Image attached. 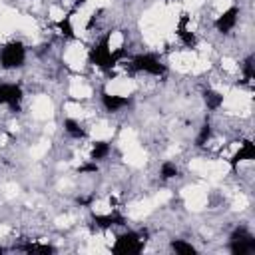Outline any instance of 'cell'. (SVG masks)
Segmentation results:
<instances>
[{
	"label": "cell",
	"instance_id": "1",
	"mask_svg": "<svg viewBox=\"0 0 255 255\" xmlns=\"http://www.w3.org/2000/svg\"><path fill=\"white\" fill-rule=\"evenodd\" d=\"M122 56H124V50L112 52V48H110V36H104L100 42H96L90 48V62L94 66H98V68H104V70L114 68Z\"/></svg>",
	"mask_w": 255,
	"mask_h": 255
},
{
	"label": "cell",
	"instance_id": "2",
	"mask_svg": "<svg viewBox=\"0 0 255 255\" xmlns=\"http://www.w3.org/2000/svg\"><path fill=\"white\" fill-rule=\"evenodd\" d=\"M26 60V48L20 44V42H10L2 48L0 52V64L2 68L6 70H14V68H20Z\"/></svg>",
	"mask_w": 255,
	"mask_h": 255
},
{
	"label": "cell",
	"instance_id": "3",
	"mask_svg": "<svg viewBox=\"0 0 255 255\" xmlns=\"http://www.w3.org/2000/svg\"><path fill=\"white\" fill-rule=\"evenodd\" d=\"M141 249H143V239L135 231H128V233L120 235L112 247V251L116 255H131V253H139Z\"/></svg>",
	"mask_w": 255,
	"mask_h": 255
},
{
	"label": "cell",
	"instance_id": "4",
	"mask_svg": "<svg viewBox=\"0 0 255 255\" xmlns=\"http://www.w3.org/2000/svg\"><path fill=\"white\" fill-rule=\"evenodd\" d=\"M131 70L133 72H145L151 76H163L165 74V66L153 54H139V56L131 58Z\"/></svg>",
	"mask_w": 255,
	"mask_h": 255
},
{
	"label": "cell",
	"instance_id": "5",
	"mask_svg": "<svg viewBox=\"0 0 255 255\" xmlns=\"http://www.w3.org/2000/svg\"><path fill=\"white\" fill-rule=\"evenodd\" d=\"M255 251V239L245 227H237L231 235V253L233 255H247Z\"/></svg>",
	"mask_w": 255,
	"mask_h": 255
},
{
	"label": "cell",
	"instance_id": "6",
	"mask_svg": "<svg viewBox=\"0 0 255 255\" xmlns=\"http://www.w3.org/2000/svg\"><path fill=\"white\" fill-rule=\"evenodd\" d=\"M22 102V88L18 84H0V104L10 106L12 112L20 108Z\"/></svg>",
	"mask_w": 255,
	"mask_h": 255
},
{
	"label": "cell",
	"instance_id": "7",
	"mask_svg": "<svg viewBox=\"0 0 255 255\" xmlns=\"http://www.w3.org/2000/svg\"><path fill=\"white\" fill-rule=\"evenodd\" d=\"M237 14H239V10H237L235 6L227 8V10H225L217 20H215V28H217L221 34L231 32V30H233V26L237 24Z\"/></svg>",
	"mask_w": 255,
	"mask_h": 255
},
{
	"label": "cell",
	"instance_id": "8",
	"mask_svg": "<svg viewBox=\"0 0 255 255\" xmlns=\"http://www.w3.org/2000/svg\"><path fill=\"white\" fill-rule=\"evenodd\" d=\"M245 159H255V145H253L249 139H245V141L241 143V147L233 153V157H231V167H233V171L237 169L239 161H245Z\"/></svg>",
	"mask_w": 255,
	"mask_h": 255
},
{
	"label": "cell",
	"instance_id": "9",
	"mask_svg": "<svg viewBox=\"0 0 255 255\" xmlns=\"http://www.w3.org/2000/svg\"><path fill=\"white\" fill-rule=\"evenodd\" d=\"M187 22H189V16H187V14H181V18H179V22H177V36H179V40L183 42V46L193 48V46L197 44V38H195L193 32H189V30L185 28Z\"/></svg>",
	"mask_w": 255,
	"mask_h": 255
},
{
	"label": "cell",
	"instance_id": "10",
	"mask_svg": "<svg viewBox=\"0 0 255 255\" xmlns=\"http://www.w3.org/2000/svg\"><path fill=\"white\" fill-rule=\"evenodd\" d=\"M129 98L126 96H114V94H102V104L108 112H120L122 108L129 106Z\"/></svg>",
	"mask_w": 255,
	"mask_h": 255
},
{
	"label": "cell",
	"instance_id": "11",
	"mask_svg": "<svg viewBox=\"0 0 255 255\" xmlns=\"http://www.w3.org/2000/svg\"><path fill=\"white\" fill-rule=\"evenodd\" d=\"M94 225L96 227H102V229H108V227H114V225H124V217L118 215V213H110V215H94Z\"/></svg>",
	"mask_w": 255,
	"mask_h": 255
},
{
	"label": "cell",
	"instance_id": "12",
	"mask_svg": "<svg viewBox=\"0 0 255 255\" xmlns=\"http://www.w3.org/2000/svg\"><path fill=\"white\" fill-rule=\"evenodd\" d=\"M203 100H205V104H207L209 110H217V108H221V104H223V96H221L219 92H215V90H205Z\"/></svg>",
	"mask_w": 255,
	"mask_h": 255
},
{
	"label": "cell",
	"instance_id": "13",
	"mask_svg": "<svg viewBox=\"0 0 255 255\" xmlns=\"http://www.w3.org/2000/svg\"><path fill=\"white\" fill-rule=\"evenodd\" d=\"M171 249H173L175 253H179V255H195V253H197V249H195L191 243L183 241V239H173V241H171Z\"/></svg>",
	"mask_w": 255,
	"mask_h": 255
},
{
	"label": "cell",
	"instance_id": "14",
	"mask_svg": "<svg viewBox=\"0 0 255 255\" xmlns=\"http://www.w3.org/2000/svg\"><path fill=\"white\" fill-rule=\"evenodd\" d=\"M64 128H66V131H68L72 137H76V139L86 137V129H84L76 120H66V122H64Z\"/></svg>",
	"mask_w": 255,
	"mask_h": 255
},
{
	"label": "cell",
	"instance_id": "15",
	"mask_svg": "<svg viewBox=\"0 0 255 255\" xmlns=\"http://www.w3.org/2000/svg\"><path fill=\"white\" fill-rule=\"evenodd\" d=\"M108 153H110V143L108 141H96L94 143V147H92V159L94 161L108 157Z\"/></svg>",
	"mask_w": 255,
	"mask_h": 255
},
{
	"label": "cell",
	"instance_id": "16",
	"mask_svg": "<svg viewBox=\"0 0 255 255\" xmlns=\"http://www.w3.org/2000/svg\"><path fill=\"white\" fill-rule=\"evenodd\" d=\"M58 28H60L62 36H66V38H76L74 28H72V18H70V14H68V16H64V18L58 22Z\"/></svg>",
	"mask_w": 255,
	"mask_h": 255
},
{
	"label": "cell",
	"instance_id": "17",
	"mask_svg": "<svg viewBox=\"0 0 255 255\" xmlns=\"http://www.w3.org/2000/svg\"><path fill=\"white\" fill-rule=\"evenodd\" d=\"M209 137H211V126H209V124H203L201 129H199V133H197V137H195V145H197V147L205 145Z\"/></svg>",
	"mask_w": 255,
	"mask_h": 255
},
{
	"label": "cell",
	"instance_id": "18",
	"mask_svg": "<svg viewBox=\"0 0 255 255\" xmlns=\"http://www.w3.org/2000/svg\"><path fill=\"white\" fill-rule=\"evenodd\" d=\"M159 175H161L163 179H171V177H175V175H177V167H175V163H171V161H165V163H161Z\"/></svg>",
	"mask_w": 255,
	"mask_h": 255
},
{
	"label": "cell",
	"instance_id": "19",
	"mask_svg": "<svg viewBox=\"0 0 255 255\" xmlns=\"http://www.w3.org/2000/svg\"><path fill=\"white\" fill-rule=\"evenodd\" d=\"M24 251H28V253H54V247H50V245H26L24 247Z\"/></svg>",
	"mask_w": 255,
	"mask_h": 255
},
{
	"label": "cell",
	"instance_id": "20",
	"mask_svg": "<svg viewBox=\"0 0 255 255\" xmlns=\"http://www.w3.org/2000/svg\"><path fill=\"white\" fill-rule=\"evenodd\" d=\"M243 76L247 82L253 80V56H249L245 62H243Z\"/></svg>",
	"mask_w": 255,
	"mask_h": 255
},
{
	"label": "cell",
	"instance_id": "21",
	"mask_svg": "<svg viewBox=\"0 0 255 255\" xmlns=\"http://www.w3.org/2000/svg\"><path fill=\"white\" fill-rule=\"evenodd\" d=\"M78 171H80V173H96V171H98V165H96V161H94V163H84Z\"/></svg>",
	"mask_w": 255,
	"mask_h": 255
}]
</instances>
